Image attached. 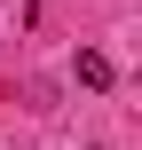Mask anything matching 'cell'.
Returning <instances> with one entry per match:
<instances>
[{"mask_svg":"<svg viewBox=\"0 0 142 150\" xmlns=\"http://www.w3.org/2000/svg\"><path fill=\"white\" fill-rule=\"evenodd\" d=\"M79 87H95V95L111 87V55L103 47H79Z\"/></svg>","mask_w":142,"mask_h":150,"instance_id":"1","label":"cell"}]
</instances>
